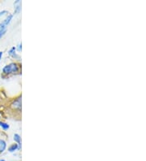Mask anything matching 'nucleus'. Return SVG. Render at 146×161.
Here are the masks:
<instances>
[{
	"label": "nucleus",
	"mask_w": 146,
	"mask_h": 161,
	"mask_svg": "<svg viewBox=\"0 0 146 161\" xmlns=\"http://www.w3.org/2000/svg\"><path fill=\"white\" fill-rule=\"evenodd\" d=\"M6 30H7L6 27H0V38L6 33Z\"/></svg>",
	"instance_id": "10"
},
{
	"label": "nucleus",
	"mask_w": 146,
	"mask_h": 161,
	"mask_svg": "<svg viewBox=\"0 0 146 161\" xmlns=\"http://www.w3.org/2000/svg\"><path fill=\"white\" fill-rule=\"evenodd\" d=\"M2 52L1 51V52H0V59H1V58H2Z\"/></svg>",
	"instance_id": "12"
},
{
	"label": "nucleus",
	"mask_w": 146,
	"mask_h": 161,
	"mask_svg": "<svg viewBox=\"0 0 146 161\" xmlns=\"http://www.w3.org/2000/svg\"><path fill=\"white\" fill-rule=\"evenodd\" d=\"M9 55L12 57H14V58H18L19 59V56L17 55L16 54V47H12L11 50L9 51Z\"/></svg>",
	"instance_id": "5"
},
{
	"label": "nucleus",
	"mask_w": 146,
	"mask_h": 161,
	"mask_svg": "<svg viewBox=\"0 0 146 161\" xmlns=\"http://www.w3.org/2000/svg\"><path fill=\"white\" fill-rule=\"evenodd\" d=\"M0 126L2 127L3 129H5V130L7 129H9V125L7 124H6V123H4V122H0Z\"/></svg>",
	"instance_id": "9"
},
{
	"label": "nucleus",
	"mask_w": 146,
	"mask_h": 161,
	"mask_svg": "<svg viewBox=\"0 0 146 161\" xmlns=\"http://www.w3.org/2000/svg\"><path fill=\"white\" fill-rule=\"evenodd\" d=\"M3 73L5 74H10V73H17L19 71V66L17 63H12L8 64V65H6L2 69Z\"/></svg>",
	"instance_id": "2"
},
{
	"label": "nucleus",
	"mask_w": 146,
	"mask_h": 161,
	"mask_svg": "<svg viewBox=\"0 0 146 161\" xmlns=\"http://www.w3.org/2000/svg\"><path fill=\"white\" fill-rule=\"evenodd\" d=\"M19 148V146H18V144H12V146L9 147V151L12 152V151H15L16 150Z\"/></svg>",
	"instance_id": "7"
},
{
	"label": "nucleus",
	"mask_w": 146,
	"mask_h": 161,
	"mask_svg": "<svg viewBox=\"0 0 146 161\" xmlns=\"http://www.w3.org/2000/svg\"><path fill=\"white\" fill-rule=\"evenodd\" d=\"M14 140L16 141V142L18 144H19L20 142H21V138H20V136H19V134H15V135H14Z\"/></svg>",
	"instance_id": "8"
},
{
	"label": "nucleus",
	"mask_w": 146,
	"mask_h": 161,
	"mask_svg": "<svg viewBox=\"0 0 146 161\" xmlns=\"http://www.w3.org/2000/svg\"><path fill=\"white\" fill-rule=\"evenodd\" d=\"M21 10V2L20 1H16L15 2V12L16 13H19Z\"/></svg>",
	"instance_id": "4"
},
{
	"label": "nucleus",
	"mask_w": 146,
	"mask_h": 161,
	"mask_svg": "<svg viewBox=\"0 0 146 161\" xmlns=\"http://www.w3.org/2000/svg\"><path fill=\"white\" fill-rule=\"evenodd\" d=\"M0 161H5V160H4V159H2V160H0Z\"/></svg>",
	"instance_id": "13"
},
{
	"label": "nucleus",
	"mask_w": 146,
	"mask_h": 161,
	"mask_svg": "<svg viewBox=\"0 0 146 161\" xmlns=\"http://www.w3.org/2000/svg\"><path fill=\"white\" fill-rule=\"evenodd\" d=\"M12 14L7 11H2L0 12V27H6L9 24L12 19Z\"/></svg>",
	"instance_id": "1"
},
{
	"label": "nucleus",
	"mask_w": 146,
	"mask_h": 161,
	"mask_svg": "<svg viewBox=\"0 0 146 161\" xmlns=\"http://www.w3.org/2000/svg\"><path fill=\"white\" fill-rule=\"evenodd\" d=\"M6 146H7L6 142L3 140L0 139V152H2V151H4L5 149H6Z\"/></svg>",
	"instance_id": "6"
},
{
	"label": "nucleus",
	"mask_w": 146,
	"mask_h": 161,
	"mask_svg": "<svg viewBox=\"0 0 146 161\" xmlns=\"http://www.w3.org/2000/svg\"><path fill=\"white\" fill-rule=\"evenodd\" d=\"M12 106L15 109H20V108H21V97L18 98H16V99L15 100L14 102H13V103L12 104Z\"/></svg>",
	"instance_id": "3"
},
{
	"label": "nucleus",
	"mask_w": 146,
	"mask_h": 161,
	"mask_svg": "<svg viewBox=\"0 0 146 161\" xmlns=\"http://www.w3.org/2000/svg\"><path fill=\"white\" fill-rule=\"evenodd\" d=\"M21 46H22V44H21V43H19V47H18V51H21V48H22Z\"/></svg>",
	"instance_id": "11"
}]
</instances>
